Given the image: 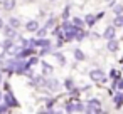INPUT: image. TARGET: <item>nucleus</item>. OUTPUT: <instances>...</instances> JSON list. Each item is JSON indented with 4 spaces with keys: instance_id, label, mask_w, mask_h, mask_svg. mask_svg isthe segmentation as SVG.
I'll list each match as a JSON object with an SVG mask.
<instances>
[{
    "instance_id": "72a5a7b5",
    "label": "nucleus",
    "mask_w": 123,
    "mask_h": 114,
    "mask_svg": "<svg viewBox=\"0 0 123 114\" xmlns=\"http://www.w3.org/2000/svg\"><path fill=\"white\" fill-rule=\"evenodd\" d=\"M0 29H4V20L0 19Z\"/></svg>"
},
{
    "instance_id": "a878e982",
    "label": "nucleus",
    "mask_w": 123,
    "mask_h": 114,
    "mask_svg": "<svg viewBox=\"0 0 123 114\" xmlns=\"http://www.w3.org/2000/svg\"><path fill=\"white\" fill-rule=\"evenodd\" d=\"M73 25H71V22H68V20H64V24H62V29L64 30H68V29H71Z\"/></svg>"
},
{
    "instance_id": "473e14b6",
    "label": "nucleus",
    "mask_w": 123,
    "mask_h": 114,
    "mask_svg": "<svg viewBox=\"0 0 123 114\" xmlns=\"http://www.w3.org/2000/svg\"><path fill=\"white\" fill-rule=\"evenodd\" d=\"M52 24H54V19H51V20H49V22H47V25H46V27H47V29H49V27H52Z\"/></svg>"
},
{
    "instance_id": "f704fd0d",
    "label": "nucleus",
    "mask_w": 123,
    "mask_h": 114,
    "mask_svg": "<svg viewBox=\"0 0 123 114\" xmlns=\"http://www.w3.org/2000/svg\"><path fill=\"white\" fill-rule=\"evenodd\" d=\"M0 82H2V74H0Z\"/></svg>"
},
{
    "instance_id": "6e6552de",
    "label": "nucleus",
    "mask_w": 123,
    "mask_h": 114,
    "mask_svg": "<svg viewBox=\"0 0 123 114\" xmlns=\"http://www.w3.org/2000/svg\"><path fill=\"white\" fill-rule=\"evenodd\" d=\"M96 15H93V14H88L86 17H84V22H86V25H89V27H93L94 24H96Z\"/></svg>"
},
{
    "instance_id": "393cba45",
    "label": "nucleus",
    "mask_w": 123,
    "mask_h": 114,
    "mask_svg": "<svg viewBox=\"0 0 123 114\" xmlns=\"http://www.w3.org/2000/svg\"><path fill=\"white\" fill-rule=\"evenodd\" d=\"M73 86H74V82H73V79H68V81H66V87H68V89L71 91V89H73Z\"/></svg>"
},
{
    "instance_id": "ddd939ff",
    "label": "nucleus",
    "mask_w": 123,
    "mask_h": 114,
    "mask_svg": "<svg viewBox=\"0 0 123 114\" xmlns=\"http://www.w3.org/2000/svg\"><path fill=\"white\" fill-rule=\"evenodd\" d=\"M32 54H34V49H24V50H22V52H19L17 55H19V57H24V59H25V57L32 55Z\"/></svg>"
},
{
    "instance_id": "20e7f679",
    "label": "nucleus",
    "mask_w": 123,
    "mask_h": 114,
    "mask_svg": "<svg viewBox=\"0 0 123 114\" xmlns=\"http://www.w3.org/2000/svg\"><path fill=\"white\" fill-rule=\"evenodd\" d=\"M118 47H120L118 40H115V39H110V40H108V45H106V49H108L110 52H116V50H118Z\"/></svg>"
},
{
    "instance_id": "e433bc0d",
    "label": "nucleus",
    "mask_w": 123,
    "mask_h": 114,
    "mask_svg": "<svg viewBox=\"0 0 123 114\" xmlns=\"http://www.w3.org/2000/svg\"><path fill=\"white\" fill-rule=\"evenodd\" d=\"M0 65H2V60H0Z\"/></svg>"
},
{
    "instance_id": "39448f33",
    "label": "nucleus",
    "mask_w": 123,
    "mask_h": 114,
    "mask_svg": "<svg viewBox=\"0 0 123 114\" xmlns=\"http://www.w3.org/2000/svg\"><path fill=\"white\" fill-rule=\"evenodd\" d=\"M113 102H115V106L120 109V107L123 106V92H116V94L113 96Z\"/></svg>"
},
{
    "instance_id": "9d476101",
    "label": "nucleus",
    "mask_w": 123,
    "mask_h": 114,
    "mask_svg": "<svg viewBox=\"0 0 123 114\" xmlns=\"http://www.w3.org/2000/svg\"><path fill=\"white\" fill-rule=\"evenodd\" d=\"M9 25H10V27H14V29H19V27H20V20H19L17 17H10Z\"/></svg>"
},
{
    "instance_id": "aec40b11",
    "label": "nucleus",
    "mask_w": 123,
    "mask_h": 114,
    "mask_svg": "<svg viewBox=\"0 0 123 114\" xmlns=\"http://www.w3.org/2000/svg\"><path fill=\"white\" fill-rule=\"evenodd\" d=\"M73 24H74L76 27H83V25H84V20L79 19V17H74V19H73Z\"/></svg>"
},
{
    "instance_id": "c756f323",
    "label": "nucleus",
    "mask_w": 123,
    "mask_h": 114,
    "mask_svg": "<svg viewBox=\"0 0 123 114\" xmlns=\"http://www.w3.org/2000/svg\"><path fill=\"white\" fill-rule=\"evenodd\" d=\"M5 54V47H4V44H0V57H2Z\"/></svg>"
},
{
    "instance_id": "0eeeda50",
    "label": "nucleus",
    "mask_w": 123,
    "mask_h": 114,
    "mask_svg": "<svg viewBox=\"0 0 123 114\" xmlns=\"http://www.w3.org/2000/svg\"><path fill=\"white\" fill-rule=\"evenodd\" d=\"M46 86H47L51 91H57V89H59V81H56V79H47V81H46Z\"/></svg>"
},
{
    "instance_id": "2f4dec72",
    "label": "nucleus",
    "mask_w": 123,
    "mask_h": 114,
    "mask_svg": "<svg viewBox=\"0 0 123 114\" xmlns=\"http://www.w3.org/2000/svg\"><path fill=\"white\" fill-rule=\"evenodd\" d=\"M62 17H64V19H68V17H69V9H66V10H64V14H62Z\"/></svg>"
},
{
    "instance_id": "412c9836",
    "label": "nucleus",
    "mask_w": 123,
    "mask_h": 114,
    "mask_svg": "<svg viewBox=\"0 0 123 114\" xmlns=\"http://www.w3.org/2000/svg\"><path fill=\"white\" fill-rule=\"evenodd\" d=\"M46 34H47V27H46V29H37V37H39V39H42Z\"/></svg>"
},
{
    "instance_id": "9b49d317",
    "label": "nucleus",
    "mask_w": 123,
    "mask_h": 114,
    "mask_svg": "<svg viewBox=\"0 0 123 114\" xmlns=\"http://www.w3.org/2000/svg\"><path fill=\"white\" fill-rule=\"evenodd\" d=\"M5 104H7L9 107H10V106H17V101L12 97V94H7V96H5Z\"/></svg>"
},
{
    "instance_id": "4c0bfd02",
    "label": "nucleus",
    "mask_w": 123,
    "mask_h": 114,
    "mask_svg": "<svg viewBox=\"0 0 123 114\" xmlns=\"http://www.w3.org/2000/svg\"><path fill=\"white\" fill-rule=\"evenodd\" d=\"M108 2H110V0H108Z\"/></svg>"
},
{
    "instance_id": "1a4fd4ad",
    "label": "nucleus",
    "mask_w": 123,
    "mask_h": 114,
    "mask_svg": "<svg viewBox=\"0 0 123 114\" xmlns=\"http://www.w3.org/2000/svg\"><path fill=\"white\" fill-rule=\"evenodd\" d=\"M25 29H27L29 32H37V29H39V24H37L36 20H31V22H27V24H25Z\"/></svg>"
},
{
    "instance_id": "f03ea898",
    "label": "nucleus",
    "mask_w": 123,
    "mask_h": 114,
    "mask_svg": "<svg viewBox=\"0 0 123 114\" xmlns=\"http://www.w3.org/2000/svg\"><path fill=\"white\" fill-rule=\"evenodd\" d=\"M101 111V102L98 99H91L86 106V112H99Z\"/></svg>"
},
{
    "instance_id": "7c9ffc66",
    "label": "nucleus",
    "mask_w": 123,
    "mask_h": 114,
    "mask_svg": "<svg viewBox=\"0 0 123 114\" xmlns=\"http://www.w3.org/2000/svg\"><path fill=\"white\" fill-rule=\"evenodd\" d=\"M42 82H44V81H42V79H41V76H39V77H36V79H34V84H42Z\"/></svg>"
},
{
    "instance_id": "4be33fe9",
    "label": "nucleus",
    "mask_w": 123,
    "mask_h": 114,
    "mask_svg": "<svg viewBox=\"0 0 123 114\" xmlns=\"http://www.w3.org/2000/svg\"><path fill=\"white\" fill-rule=\"evenodd\" d=\"M12 45H14V44H12V39H9V37H7V40L4 42V47H5V50H7V49H10Z\"/></svg>"
},
{
    "instance_id": "423d86ee",
    "label": "nucleus",
    "mask_w": 123,
    "mask_h": 114,
    "mask_svg": "<svg viewBox=\"0 0 123 114\" xmlns=\"http://www.w3.org/2000/svg\"><path fill=\"white\" fill-rule=\"evenodd\" d=\"M4 32H5V37H9V39H12V40L17 37L15 29H14V27H10V25H9V27H5V29H4Z\"/></svg>"
},
{
    "instance_id": "7ed1b4c3",
    "label": "nucleus",
    "mask_w": 123,
    "mask_h": 114,
    "mask_svg": "<svg viewBox=\"0 0 123 114\" xmlns=\"http://www.w3.org/2000/svg\"><path fill=\"white\" fill-rule=\"evenodd\" d=\"M103 37H105L106 40H110V39H115V25H110V27H106V29H105V32H103Z\"/></svg>"
},
{
    "instance_id": "b1692460",
    "label": "nucleus",
    "mask_w": 123,
    "mask_h": 114,
    "mask_svg": "<svg viewBox=\"0 0 123 114\" xmlns=\"http://www.w3.org/2000/svg\"><path fill=\"white\" fill-rule=\"evenodd\" d=\"M37 62H39V60H37V57H32V59H29V60H27V64H29V65H36Z\"/></svg>"
},
{
    "instance_id": "5701e85b",
    "label": "nucleus",
    "mask_w": 123,
    "mask_h": 114,
    "mask_svg": "<svg viewBox=\"0 0 123 114\" xmlns=\"http://www.w3.org/2000/svg\"><path fill=\"white\" fill-rule=\"evenodd\" d=\"M66 111H68V112H74V102H68Z\"/></svg>"
},
{
    "instance_id": "f257e3e1",
    "label": "nucleus",
    "mask_w": 123,
    "mask_h": 114,
    "mask_svg": "<svg viewBox=\"0 0 123 114\" xmlns=\"http://www.w3.org/2000/svg\"><path fill=\"white\" fill-rule=\"evenodd\" d=\"M89 77H91L94 82H105V81H106V76H105V72H103L101 69L91 71V72H89Z\"/></svg>"
},
{
    "instance_id": "4468645a",
    "label": "nucleus",
    "mask_w": 123,
    "mask_h": 114,
    "mask_svg": "<svg viewBox=\"0 0 123 114\" xmlns=\"http://www.w3.org/2000/svg\"><path fill=\"white\" fill-rule=\"evenodd\" d=\"M15 7V0H5V2H4V9L5 10H12Z\"/></svg>"
},
{
    "instance_id": "f3484780",
    "label": "nucleus",
    "mask_w": 123,
    "mask_h": 114,
    "mask_svg": "<svg viewBox=\"0 0 123 114\" xmlns=\"http://www.w3.org/2000/svg\"><path fill=\"white\" fill-rule=\"evenodd\" d=\"M74 57H76V60H84L83 50H81V49H76V50H74Z\"/></svg>"
},
{
    "instance_id": "2eb2a0df",
    "label": "nucleus",
    "mask_w": 123,
    "mask_h": 114,
    "mask_svg": "<svg viewBox=\"0 0 123 114\" xmlns=\"http://www.w3.org/2000/svg\"><path fill=\"white\" fill-rule=\"evenodd\" d=\"M113 12H115V15L123 14V5H121V4H115V5H113Z\"/></svg>"
},
{
    "instance_id": "6ab92c4d",
    "label": "nucleus",
    "mask_w": 123,
    "mask_h": 114,
    "mask_svg": "<svg viewBox=\"0 0 123 114\" xmlns=\"http://www.w3.org/2000/svg\"><path fill=\"white\" fill-rule=\"evenodd\" d=\"M74 111H78V112H81V111H86V106L83 104V102H74Z\"/></svg>"
},
{
    "instance_id": "bb28decb",
    "label": "nucleus",
    "mask_w": 123,
    "mask_h": 114,
    "mask_svg": "<svg viewBox=\"0 0 123 114\" xmlns=\"http://www.w3.org/2000/svg\"><path fill=\"white\" fill-rule=\"evenodd\" d=\"M51 52V47H42V50H41V55H46V54H49Z\"/></svg>"
},
{
    "instance_id": "cd10ccee",
    "label": "nucleus",
    "mask_w": 123,
    "mask_h": 114,
    "mask_svg": "<svg viewBox=\"0 0 123 114\" xmlns=\"http://www.w3.org/2000/svg\"><path fill=\"white\" fill-rule=\"evenodd\" d=\"M116 87H118L120 91H123V79H118V81H116Z\"/></svg>"
},
{
    "instance_id": "dca6fc26",
    "label": "nucleus",
    "mask_w": 123,
    "mask_h": 114,
    "mask_svg": "<svg viewBox=\"0 0 123 114\" xmlns=\"http://www.w3.org/2000/svg\"><path fill=\"white\" fill-rule=\"evenodd\" d=\"M84 37H86V32H83L81 27H78V29H76V39H78V40H83Z\"/></svg>"
},
{
    "instance_id": "f8f14e48",
    "label": "nucleus",
    "mask_w": 123,
    "mask_h": 114,
    "mask_svg": "<svg viewBox=\"0 0 123 114\" xmlns=\"http://www.w3.org/2000/svg\"><path fill=\"white\" fill-rule=\"evenodd\" d=\"M113 25H115V27H123V14H120V15H116V17H115Z\"/></svg>"
},
{
    "instance_id": "c9c22d12",
    "label": "nucleus",
    "mask_w": 123,
    "mask_h": 114,
    "mask_svg": "<svg viewBox=\"0 0 123 114\" xmlns=\"http://www.w3.org/2000/svg\"><path fill=\"white\" fill-rule=\"evenodd\" d=\"M0 101H2V92H0Z\"/></svg>"
},
{
    "instance_id": "c85d7f7f",
    "label": "nucleus",
    "mask_w": 123,
    "mask_h": 114,
    "mask_svg": "<svg viewBox=\"0 0 123 114\" xmlns=\"http://www.w3.org/2000/svg\"><path fill=\"white\" fill-rule=\"evenodd\" d=\"M7 111H9V106H7V104L0 106V112H7Z\"/></svg>"
},
{
    "instance_id": "a211bd4d",
    "label": "nucleus",
    "mask_w": 123,
    "mask_h": 114,
    "mask_svg": "<svg viewBox=\"0 0 123 114\" xmlns=\"http://www.w3.org/2000/svg\"><path fill=\"white\" fill-rule=\"evenodd\" d=\"M42 72H44V74H52V65L42 62Z\"/></svg>"
}]
</instances>
